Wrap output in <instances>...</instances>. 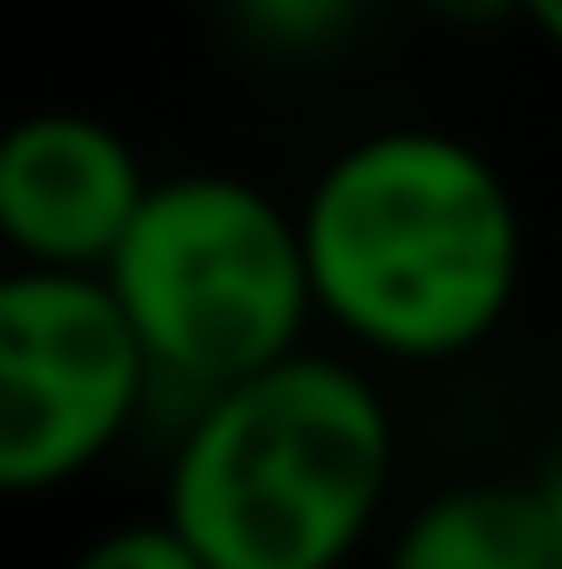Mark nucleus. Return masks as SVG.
Instances as JSON below:
<instances>
[{
	"label": "nucleus",
	"mask_w": 562,
	"mask_h": 569,
	"mask_svg": "<svg viewBox=\"0 0 562 569\" xmlns=\"http://www.w3.org/2000/svg\"><path fill=\"white\" fill-rule=\"evenodd\" d=\"M516 16H532V31L562 54V0H516Z\"/></svg>",
	"instance_id": "nucleus-11"
},
{
	"label": "nucleus",
	"mask_w": 562,
	"mask_h": 569,
	"mask_svg": "<svg viewBox=\"0 0 562 569\" xmlns=\"http://www.w3.org/2000/svg\"><path fill=\"white\" fill-rule=\"evenodd\" d=\"M224 16L263 47V54H324L347 39L363 0H224Z\"/></svg>",
	"instance_id": "nucleus-7"
},
{
	"label": "nucleus",
	"mask_w": 562,
	"mask_h": 569,
	"mask_svg": "<svg viewBox=\"0 0 562 569\" xmlns=\"http://www.w3.org/2000/svg\"><path fill=\"white\" fill-rule=\"evenodd\" d=\"M393 492V408L363 370L278 355L200 392L162 523L208 569H339Z\"/></svg>",
	"instance_id": "nucleus-2"
},
{
	"label": "nucleus",
	"mask_w": 562,
	"mask_h": 569,
	"mask_svg": "<svg viewBox=\"0 0 562 569\" xmlns=\"http://www.w3.org/2000/svg\"><path fill=\"white\" fill-rule=\"evenodd\" d=\"M147 362L93 270H0V492H55L131 431Z\"/></svg>",
	"instance_id": "nucleus-4"
},
{
	"label": "nucleus",
	"mask_w": 562,
	"mask_h": 569,
	"mask_svg": "<svg viewBox=\"0 0 562 569\" xmlns=\"http://www.w3.org/2000/svg\"><path fill=\"white\" fill-rule=\"evenodd\" d=\"M385 569H548V500L516 477H470L401 516Z\"/></svg>",
	"instance_id": "nucleus-6"
},
{
	"label": "nucleus",
	"mask_w": 562,
	"mask_h": 569,
	"mask_svg": "<svg viewBox=\"0 0 562 569\" xmlns=\"http://www.w3.org/2000/svg\"><path fill=\"white\" fill-rule=\"evenodd\" d=\"M416 8H432L447 23H501V16H516V0H416Z\"/></svg>",
	"instance_id": "nucleus-9"
},
{
	"label": "nucleus",
	"mask_w": 562,
	"mask_h": 569,
	"mask_svg": "<svg viewBox=\"0 0 562 569\" xmlns=\"http://www.w3.org/2000/svg\"><path fill=\"white\" fill-rule=\"evenodd\" d=\"M93 278L108 284L147 378L193 392L293 355L316 308L293 208L224 170L147 178Z\"/></svg>",
	"instance_id": "nucleus-3"
},
{
	"label": "nucleus",
	"mask_w": 562,
	"mask_h": 569,
	"mask_svg": "<svg viewBox=\"0 0 562 569\" xmlns=\"http://www.w3.org/2000/svg\"><path fill=\"white\" fill-rule=\"evenodd\" d=\"M540 500H548V569H562V462L540 477Z\"/></svg>",
	"instance_id": "nucleus-10"
},
{
	"label": "nucleus",
	"mask_w": 562,
	"mask_h": 569,
	"mask_svg": "<svg viewBox=\"0 0 562 569\" xmlns=\"http://www.w3.org/2000/svg\"><path fill=\"white\" fill-rule=\"evenodd\" d=\"M293 223L308 300L393 362L470 355L524 278L516 192L455 131L355 139Z\"/></svg>",
	"instance_id": "nucleus-1"
},
{
	"label": "nucleus",
	"mask_w": 562,
	"mask_h": 569,
	"mask_svg": "<svg viewBox=\"0 0 562 569\" xmlns=\"http://www.w3.org/2000/svg\"><path fill=\"white\" fill-rule=\"evenodd\" d=\"M70 569H208V562L155 516V523H116V531H100L93 547H78Z\"/></svg>",
	"instance_id": "nucleus-8"
},
{
	"label": "nucleus",
	"mask_w": 562,
	"mask_h": 569,
	"mask_svg": "<svg viewBox=\"0 0 562 569\" xmlns=\"http://www.w3.org/2000/svg\"><path fill=\"white\" fill-rule=\"evenodd\" d=\"M139 192L131 139L86 108H31L0 131V247L31 270H100Z\"/></svg>",
	"instance_id": "nucleus-5"
}]
</instances>
